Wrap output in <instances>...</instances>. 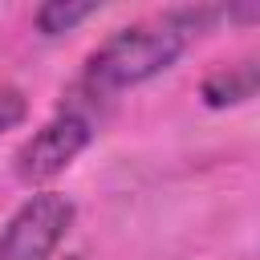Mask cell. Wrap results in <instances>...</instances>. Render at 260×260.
Returning a JSON list of instances; mask_svg holds the SVG:
<instances>
[{"mask_svg":"<svg viewBox=\"0 0 260 260\" xmlns=\"http://www.w3.org/2000/svg\"><path fill=\"white\" fill-rule=\"evenodd\" d=\"M219 20H223V12L211 4H187V8L158 12L150 20H134L118 32H110L85 57L81 89L89 98H114L122 89H134V85L167 73L183 57L187 41L195 32H207Z\"/></svg>","mask_w":260,"mask_h":260,"instance_id":"6da1fadb","label":"cell"},{"mask_svg":"<svg viewBox=\"0 0 260 260\" xmlns=\"http://www.w3.org/2000/svg\"><path fill=\"white\" fill-rule=\"evenodd\" d=\"M93 142V118L81 110V106H61L41 130H32L20 146H16V154H12V171H16V179L20 183H49V179H57L85 146Z\"/></svg>","mask_w":260,"mask_h":260,"instance_id":"7a4b0ae2","label":"cell"},{"mask_svg":"<svg viewBox=\"0 0 260 260\" xmlns=\"http://www.w3.org/2000/svg\"><path fill=\"white\" fill-rule=\"evenodd\" d=\"M77 219L73 199L61 191L28 195L0 228V260H49Z\"/></svg>","mask_w":260,"mask_h":260,"instance_id":"3957f363","label":"cell"},{"mask_svg":"<svg viewBox=\"0 0 260 260\" xmlns=\"http://www.w3.org/2000/svg\"><path fill=\"white\" fill-rule=\"evenodd\" d=\"M256 93H260V53L223 61V65H215V69L199 81V98H203V106H211V110L240 106V102H248V98H256Z\"/></svg>","mask_w":260,"mask_h":260,"instance_id":"277c9868","label":"cell"},{"mask_svg":"<svg viewBox=\"0 0 260 260\" xmlns=\"http://www.w3.org/2000/svg\"><path fill=\"white\" fill-rule=\"evenodd\" d=\"M98 16V4H73V0H49L32 12V24L41 37H61V32H73L81 20Z\"/></svg>","mask_w":260,"mask_h":260,"instance_id":"5b68a950","label":"cell"},{"mask_svg":"<svg viewBox=\"0 0 260 260\" xmlns=\"http://www.w3.org/2000/svg\"><path fill=\"white\" fill-rule=\"evenodd\" d=\"M24 118H28V102H24V93H20L16 85H0V134L12 130V126H20Z\"/></svg>","mask_w":260,"mask_h":260,"instance_id":"8992f818","label":"cell"},{"mask_svg":"<svg viewBox=\"0 0 260 260\" xmlns=\"http://www.w3.org/2000/svg\"><path fill=\"white\" fill-rule=\"evenodd\" d=\"M223 20L232 24H256L260 20V0H236V4H219Z\"/></svg>","mask_w":260,"mask_h":260,"instance_id":"52a82bcc","label":"cell"}]
</instances>
